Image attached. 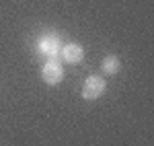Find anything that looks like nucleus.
<instances>
[{"instance_id": "nucleus-4", "label": "nucleus", "mask_w": 154, "mask_h": 146, "mask_svg": "<svg viewBox=\"0 0 154 146\" xmlns=\"http://www.w3.org/2000/svg\"><path fill=\"white\" fill-rule=\"evenodd\" d=\"M60 54H62V58L68 62V64H78L84 58V49L78 43H66L64 48L60 49Z\"/></svg>"}, {"instance_id": "nucleus-5", "label": "nucleus", "mask_w": 154, "mask_h": 146, "mask_svg": "<svg viewBox=\"0 0 154 146\" xmlns=\"http://www.w3.org/2000/svg\"><path fill=\"white\" fill-rule=\"evenodd\" d=\"M119 68H121V62H119V58H117V56H113V54L105 56L103 62H101V70H103V74H109V76L117 74Z\"/></svg>"}, {"instance_id": "nucleus-1", "label": "nucleus", "mask_w": 154, "mask_h": 146, "mask_svg": "<svg viewBox=\"0 0 154 146\" xmlns=\"http://www.w3.org/2000/svg\"><path fill=\"white\" fill-rule=\"evenodd\" d=\"M41 78H43V82H48L51 86L60 85L64 80V68L58 62V58H48V62L41 68Z\"/></svg>"}, {"instance_id": "nucleus-3", "label": "nucleus", "mask_w": 154, "mask_h": 146, "mask_svg": "<svg viewBox=\"0 0 154 146\" xmlns=\"http://www.w3.org/2000/svg\"><path fill=\"white\" fill-rule=\"evenodd\" d=\"M39 51L45 58H56L60 51V39L56 35H45L39 39Z\"/></svg>"}, {"instance_id": "nucleus-2", "label": "nucleus", "mask_w": 154, "mask_h": 146, "mask_svg": "<svg viewBox=\"0 0 154 146\" xmlns=\"http://www.w3.org/2000/svg\"><path fill=\"white\" fill-rule=\"evenodd\" d=\"M105 91H107L105 78L93 74V76H88V78L84 80V85H82V99H86V101H95V99H99Z\"/></svg>"}]
</instances>
